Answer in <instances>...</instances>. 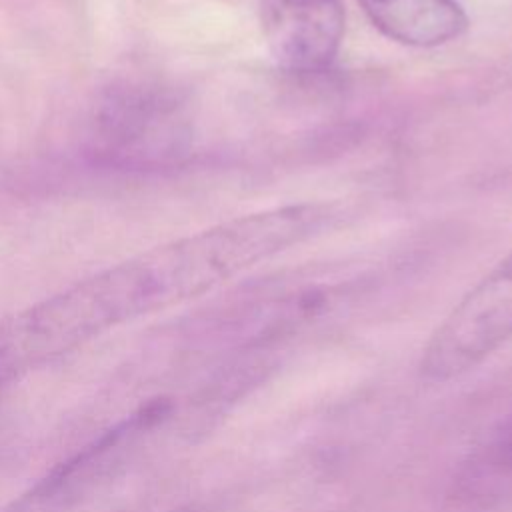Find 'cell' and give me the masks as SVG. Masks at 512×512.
I'll return each mask as SVG.
<instances>
[{"label": "cell", "mask_w": 512, "mask_h": 512, "mask_svg": "<svg viewBox=\"0 0 512 512\" xmlns=\"http://www.w3.org/2000/svg\"><path fill=\"white\" fill-rule=\"evenodd\" d=\"M512 340V250L448 312L430 336L420 372L446 382L472 370Z\"/></svg>", "instance_id": "obj_1"}, {"label": "cell", "mask_w": 512, "mask_h": 512, "mask_svg": "<svg viewBox=\"0 0 512 512\" xmlns=\"http://www.w3.org/2000/svg\"><path fill=\"white\" fill-rule=\"evenodd\" d=\"M166 414V402H154L134 412L56 464L2 512H70L120 466L122 458L136 444V438Z\"/></svg>", "instance_id": "obj_2"}, {"label": "cell", "mask_w": 512, "mask_h": 512, "mask_svg": "<svg viewBox=\"0 0 512 512\" xmlns=\"http://www.w3.org/2000/svg\"><path fill=\"white\" fill-rule=\"evenodd\" d=\"M260 24L274 62L290 74L326 72L342 46L340 0H258Z\"/></svg>", "instance_id": "obj_3"}, {"label": "cell", "mask_w": 512, "mask_h": 512, "mask_svg": "<svg viewBox=\"0 0 512 512\" xmlns=\"http://www.w3.org/2000/svg\"><path fill=\"white\" fill-rule=\"evenodd\" d=\"M386 38L412 48H436L460 38L468 16L458 0H354Z\"/></svg>", "instance_id": "obj_4"}]
</instances>
